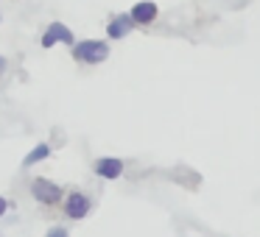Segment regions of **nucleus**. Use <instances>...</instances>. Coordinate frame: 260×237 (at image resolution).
<instances>
[{"mask_svg":"<svg viewBox=\"0 0 260 237\" xmlns=\"http://www.w3.org/2000/svg\"><path fill=\"white\" fill-rule=\"evenodd\" d=\"M73 56L81 64H101L109 59V45L104 40H81L73 45Z\"/></svg>","mask_w":260,"mask_h":237,"instance_id":"f257e3e1","label":"nucleus"},{"mask_svg":"<svg viewBox=\"0 0 260 237\" xmlns=\"http://www.w3.org/2000/svg\"><path fill=\"white\" fill-rule=\"evenodd\" d=\"M31 195H34L40 204H45V207H53V204L62 201V187L40 176V179L31 181Z\"/></svg>","mask_w":260,"mask_h":237,"instance_id":"f03ea898","label":"nucleus"},{"mask_svg":"<svg viewBox=\"0 0 260 237\" xmlns=\"http://www.w3.org/2000/svg\"><path fill=\"white\" fill-rule=\"evenodd\" d=\"M59 42H62V45H76V36H73V31H70L64 23H51L45 28V34L40 36V45L48 51V48L59 45Z\"/></svg>","mask_w":260,"mask_h":237,"instance_id":"7ed1b4c3","label":"nucleus"},{"mask_svg":"<svg viewBox=\"0 0 260 237\" xmlns=\"http://www.w3.org/2000/svg\"><path fill=\"white\" fill-rule=\"evenodd\" d=\"M90 207H92L90 195H84V192H70L68 201H64V215H68L70 220H81L90 212Z\"/></svg>","mask_w":260,"mask_h":237,"instance_id":"20e7f679","label":"nucleus"},{"mask_svg":"<svg viewBox=\"0 0 260 237\" xmlns=\"http://www.w3.org/2000/svg\"><path fill=\"white\" fill-rule=\"evenodd\" d=\"M132 20H135V25H151L154 20H157V14H159V9H157V3L154 0H140V3H135L132 6Z\"/></svg>","mask_w":260,"mask_h":237,"instance_id":"39448f33","label":"nucleus"},{"mask_svg":"<svg viewBox=\"0 0 260 237\" xmlns=\"http://www.w3.org/2000/svg\"><path fill=\"white\" fill-rule=\"evenodd\" d=\"M132 28H135L132 14H115V17L107 23V36H109V40H123Z\"/></svg>","mask_w":260,"mask_h":237,"instance_id":"423d86ee","label":"nucleus"},{"mask_svg":"<svg viewBox=\"0 0 260 237\" xmlns=\"http://www.w3.org/2000/svg\"><path fill=\"white\" fill-rule=\"evenodd\" d=\"M95 173L101 176V179H120V173H123V162L115 156H101L95 162Z\"/></svg>","mask_w":260,"mask_h":237,"instance_id":"0eeeda50","label":"nucleus"},{"mask_svg":"<svg viewBox=\"0 0 260 237\" xmlns=\"http://www.w3.org/2000/svg\"><path fill=\"white\" fill-rule=\"evenodd\" d=\"M51 153H53V148L48 145V142H40V145H37L34 151H31L28 156L23 159V165H25V168H31V165H37V162H42V159H48Z\"/></svg>","mask_w":260,"mask_h":237,"instance_id":"6e6552de","label":"nucleus"},{"mask_svg":"<svg viewBox=\"0 0 260 237\" xmlns=\"http://www.w3.org/2000/svg\"><path fill=\"white\" fill-rule=\"evenodd\" d=\"M48 237H68V231H64V229H53V231H48Z\"/></svg>","mask_w":260,"mask_h":237,"instance_id":"1a4fd4ad","label":"nucleus"},{"mask_svg":"<svg viewBox=\"0 0 260 237\" xmlns=\"http://www.w3.org/2000/svg\"><path fill=\"white\" fill-rule=\"evenodd\" d=\"M6 209H9V201H6L3 195H0V218H3V212H6Z\"/></svg>","mask_w":260,"mask_h":237,"instance_id":"9d476101","label":"nucleus"},{"mask_svg":"<svg viewBox=\"0 0 260 237\" xmlns=\"http://www.w3.org/2000/svg\"><path fill=\"white\" fill-rule=\"evenodd\" d=\"M6 67H9V62H6V56H0V75L6 73Z\"/></svg>","mask_w":260,"mask_h":237,"instance_id":"9b49d317","label":"nucleus"}]
</instances>
